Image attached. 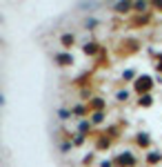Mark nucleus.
<instances>
[{
    "mask_svg": "<svg viewBox=\"0 0 162 167\" xmlns=\"http://www.w3.org/2000/svg\"><path fill=\"white\" fill-rule=\"evenodd\" d=\"M149 85H151L149 78H140V80H138V89H149Z\"/></svg>",
    "mask_w": 162,
    "mask_h": 167,
    "instance_id": "f257e3e1",
    "label": "nucleus"
}]
</instances>
